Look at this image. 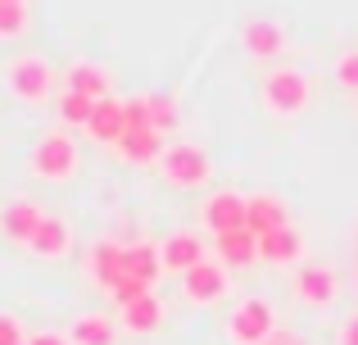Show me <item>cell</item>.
Segmentation results:
<instances>
[{"label":"cell","instance_id":"cell-1","mask_svg":"<svg viewBox=\"0 0 358 345\" xmlns=\"http://www.w3.org/2000/svg\"><path fill=\"white\" fill-rule=\"evenodd\" d=\"M277 332V318H272V304L259 300V295H250V300H241L236 309H231V323H227V337L236 345H263Z\"/></svg>","mask_w":358,"mask_h":345},{"label":"cell","instance_id":"cell-2","mask_svg":"<svg viewBox=\"0 0 358 345\" xmlns=\"http://www.w3.org/2000/svg\"><path fill=\"white\" fill-rule=\"evenodd\" d=\"M159 164H164V177L173 186H182V191H195V186L209 182V155H204L200 146H191V141L168 146Z\"/></svg>","mask_w":358,"mask_h":345},{"label":"cell","instance_id":"cell-3","mask_svg":"<svg viewBox=\"0 0 358 345\" xmlns=\"http://www.w3.org/2000/svg\"><path fill=\"white\" fill-rule=\"evenodd\" d=\"M263 105L272 109V114H299V109L308 105V78L295 69H277L268 73V82H263Z\"/></svg>","mask_w":358,"mask_h":345},{"label":"cell","instance_id":"cell-4","mask_svg":"<svg viewBox=\"0 0 358 345\" xmlns=\"http://www.w3.org/2000/svg\"><path fill=\"white\" fill-rule=\"evenodd\" d=\"M32 169H36V177H45V182H64V177H73V169H78V146L64 132L41 136L36 150H32Z\"/></svg>","mask_w":358,"mask_h":345},{"label":"cell","instance_id":"cell-5","mask_svg":"<svg viewBox=\"0 0 358 345\" xmlns=\"http://www.w3.org/2000/svg\"><path fill=\"white\" fill-rule=\"evenodd\" d=\"M9 91H14L23 105H41L50 96V64L36 59V55H23V59L9 64Z\"/></svg>","mask_w":358,"mask_h":345},{"label":"cell","instance_id":"cell-6","mask_svg":"<svg viewBox=\"0 0 358 345\" xmlns=\"http://www.w3.org/2000/svg\"><path fill=\"white\" fill-rule=\"evenodd\" d=\"M182 282H186V300H191V304H213V300L227 295V264H218V259H200L191 273H182Z\"/></svg>","mask_w":358,"mask_h":345},{"label":"cell","instance_id":"cell-7","mask_svg":"<svg viewBox=\"0 0 358 345\" xmlns=\"http://www.w3.org/2000/svg\"><path fill=\"white\" fill-rule=\"evenodd\" d=\"M204 227L213 232V237H222V232H236L245 227V195L236 191H213L209 200H204Z\"/></svg>","mask_w":358,"mask_h":345},{"label":"cell","instance_id":"cell-8","mask_svg":"<svg viewBox=\"0 0 358 345\" xmlns=\"http://www.w3.org/2000/svg\"><path fill=\"white\" fill-rule=\"evenodd\" d=\"M114 150L122 155L127 164H155V160H164V132H155V127H141V132H122L118 141H114Z\"/></svg>","mask_w":358,"mask_h":345},{"label":"cell","instance_id":"cell-9","mask_svg":"<svg viewBox=\"0 0 358 345\" xmlns=\"http://www.w3.org/2000/svg\"><path fill=\"white\" fill-rule=\"evenodd\" d=\"M41 218H45V213L36 209L32 200H9L5 209H0V232H5L9 241H23V246H27L32 232L41 227Z\"/></svg>","mask_w":358,"mask_h":345},{"label":"cell","instance_id":"cell-10","mask_svg":"<svg viewBox=\"0 0 358 345\" xmlns=\"http://www.w3.org/2000/svg\"><path fill=\"white\" fill-rule=\"evenodd\" d=\"M245 227H250L254 237H268V232L286 227V204H281L277 195H250V200H245Z\"/></svg>","mask_w":358,"mask_h":345},{"label":"cell","instance_id":"cell-11","mask_svg":"<svg viewBox=\"0 0 358 345\" xmlns=\"http://www.w3.org/2000/svg\"><path fill=\"white\" fill-rule=\"evenodd\" d=\"M295 295L304 304H331L336 300V273L331 268H317V264L299 268L295 273Z\"/></svg>","mask_w":358,"mask_h":345},{"label":"cell","instance_id":"cell-12","mask_svg":"<svg viewBox=\"0 0 358 345\" xmlns=\"http://www.w3.org/2000/svg\"><path fill=\"white\" fill-rule=\"evenodd\" d=\"M159 259H164V268H173V273H191L204 259V246L191 232H177V237H168L164 246H159Z\"/></svg>","mask_w":358,"mask_h":345},{"label":"cell","instance_id":"cell-13","mask_svg":"<svg viewBox=\"0 0 358 345\" xmlns=\"http://www.w3.org/2000/svg\"><path fill=\"white\" fill-rule=\"evenodd\" d=\"M299 255H304V237L290 223L268 232V237H259V259H268V264H295Z\"/></svg>","mask_w":358,"mask_h":345},{"label":"cell","instance_id":"cell-14","mask_svg":"<svg viewBox=\"0 0 358 345\" xmlns=\"http://www.w3.org/2000/svg\"><path fill=\"white\" fill-rule=\"evenodd\" d=\"M245 50L259 55V59L281 55V50H286V32H281V23H272V18H254V23H245Z\"/></svg>","mask_w":358,"mask_h":345},{"label":"cell","instance_id":"cell-15","mask_svg":"<svg viewBox=\"0 0 358 345\" xmlns=\"http://www.w3.org/2000/svg\"><path fill=\"white\" fill-rule=\"evenodd\" d=\"M259 259V237L250 227H236V232H222L218 237V264L227 268H245Z\"/></svg>","mask_w":358,"mask_h":345},{"label":"cell","instance_id":"cell-16","mask_svg":"<svg viewBox=\"0 0 358 345\" xmlns=\"http://www.w3.org/2000/svg\"><path fill=\"white\" fill-rule=\"evenodd\" d=\"M91 273H96V282L105 286H114L122 273H127V246H114V241H100L96 250H91Z\"/></svg>","mask_w":358,"mask_h":345},{"label":"cell","instance_id":"cell-17","mask_svg":"<svg viewBox=\"0 0 358 345\" xmlns=\"http://www.w3.org/2000/svg\"><path fill=\"white\" fill-rule=\"evenodd\" d=\"M87 132L96 136V141H109V146H114L118 136L127 132V118H122V100H96Z\"/></svg>","mask_w":358,"mask_h":345},{"label":"cell","instance_id":"cell-18","mask_svg":"<svg viewBox=\"0 0 358 345\" xmlns=\"http://www.w3.org/2000/svg\"><path fill=\"white\" fill-rule=\"evenodd\" d=\"M27 250H32V255H41V259H59L64 250H69V223H64V218H50V213H45L41 227H36V232H32V241H27Z\"/></svg>","mask_w":358,"mask_h":345},{"label":"cell","instance_id":"cell-19","mask_svg":"<svg viewBox=\"0 0 358 345\" xmlns=\"http://www.w3.org/2000/svg\"><path fill=\"white\" fill-rule=\"evenodd\" d=\"M159 323H164V304L155 300V291L150 295H141V300H131V304H122V328L127 332H155Z\"/></svg>","mask_w":358,"mask_h":345},{"label":"cell","instance_id":"cell-20","mask_svg":"<svg viewBox=\"0 0 358 345\" xmlns=\"http://www.w3.org/2000/svg\"><path fill=\"white\" fill-rule=\"evenodd\" d=\"M127 273L141 277L145 286L159 282V273H164V259H159V246H150V241H136V246H127Z\"/></svg>","mask_w":358,"mask_h":345},{"label":"cell","instance_id":"cell-21","mask_svg":"<svg viewBox=\"0 0 358 345\" xmlns=\"http://www.w3.org/2000/svg\"><path fill=\"white\" fill-rule=\"evenodd\" d=\"M69 91H82L91 100H109V78L96 64H73L69 69Z\"/></svg>","mask_w":358,"mask_h":345},{"label":"cell","instance_id":"cell-22","mask_svg":"<svg viewBox=\"0 0 358 345\" xmlns=\"http://www.w3.org/2000/svg\"><path fill=\"white\" fill-rule=\"evenodd\" d=\"M69 341L73 345H114V323H109L105 314H87V318L73 323Z\"/></svg>","mask_w":358,"mask_h":345},{"label":"cell","instance_id":"cell-23","mask_svg":"<svg viewBox=\"0 0 358 345\" xmlns=\"http://www.w3.org/2000/svg\"><path fill=\"white\" fill-rule=\"evenodd\" d=\"M91 109H96V100L82 96V91H64V96H59V118H64V123L87 127L91 123Z\"/></svg>","mask_w":358,"mask_h":345},{"label":"cell","instance_id":"cell-24","mask_svg":"<svg viewBox=\"0 0 358 345\" xmlns=\"http://www.w3.org/2000/svg\"><path fill=\"white\" fill-rule=\"evenodd\" d=\"M145 109H150V127L155 132H168L177 123V105L168 96H145Z\"/></svg>","mask_w":358,"mask_h":345},{"label":"cell","instance_id":"cell-25","mask_svg":"<svg viewBox=\"0 0 358 345\" xmlns=\"http://www.w3.org/2000/svg\"><path fill=\"white\" fill-rule=\"evenodd\" d=\"M27 23H32L27 5H0V36H23Z\"/></svg>","mask_w":358,"mask_h":345},{"label":"cell","instance_id":"cell-26","mask_svg":"<svg viewBox=\"0 0 358 345\" xmlns=\"http://www.w3.org/2000/svg\"><path fill=\"white\" fill-rule=\"evenodd\" d=\"M109 295H114L118 304H131V300H141V295H150V286L141 282V277H131V273H122L114 286H109Z\"/></svg>","mask_w":358,"mask_h":345},{"label":"cell","instance_id":"cell-27","mask_svg":"<svg viewBox=\"0 0 358 345\" xmlns=\"http://www.w3.org/2000/svg\"><path fill=\"white\" fill-rule=\"evenodd\" d=\"M122 118H127V132H141V127H150L145 96H141V100H122Z\"/></svg>","mask_w":358,"mask_h":345},{"label":"cell","instance_id":"cell-28","mask_svg":"<svg viewBox=\"0 0 358 345\" xmlns=\"http://www.w3.org/2000/svg\"><path fill=\"white\" fill-rule=\"evenodd\" d=\"M0 345H23V328L9 314H0Z\"/></svg>","mask_w":358,"mask_h":345},{"label":"cell","instance_id":"cell-29","mask_svg":"<svg viewBox=\"0 0 358 345\" xmlns=\"http://www.w3.org/2000/svg\"><path fill=\"white\" fill-rule=\"evenodd\" d=\"M336 78H341L345 87H358V55H341V64H336Z\"/></svg>","mask_w":358,"mask_h":345},{"label":"cell","instance_id":"cell-30","mask_svg":"<svg viewBox=\"0 0 358 345\" xmlns=\"http://www.w3.org/2000/svg\"><path fill=\"white\" fill-rule=\"evenodd\" d=\"M263 345H308V341H304V337H295V332H272V337L263 341Z\"/></svg>","mask_w":358,"mask_h":345},{"label":"cell","instance_id":"cell-31","mask_svg":"<svg viewBox=\"0 0 358 345\" xmlns=\"http://www.w3.org/2000/svg\"><path fill=\"white\" fill-rule=\"evenodd\" d=\"M341 345H358V314L350 323H345V332H341Z\"/></svg>","mask_w":358,"mask_h":345},{"label":"cell","instance_id":"cell-32","mask_svg":"<svg viewBox=\"0 0 358 345\" xmlns=\"http://www.w3.org/2000/svg\"><path fill=\"white\" fill-rule=\"evenodd\" d=\"M32 345H69V341H64V337H55V332H45V337H36Z\"/></svg>","mask_w":358,"mask_h":345},{"label":"cell","instance_id":"cell-33","mask_svg":"<svg viewBox=\"0 0 358 345\" xmlns=\"http://www.w3.org/2000/svg\"><path fill=\"white\" fill-rule=\"evenodd\" d=\"M0 5H27V0H0Z\"/></svg>","mask_w":358,"mask_h":345}]
</instances>
